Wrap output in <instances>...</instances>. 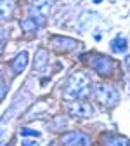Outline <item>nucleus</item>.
Here are the masks:
<instances>
[{
    "label": "nucleus",
    "mask_w": 130,
    "mask_h": 146,
    "mask_svg": "<svg viewBox=\"0 0 130 146\" xmlns=\"http://www.w3.org/2000/svg\"><path fill=\"white\" fill-rule=\"evenodd\" d=\"M88 89H90V80L85 73L77 71L68 78V84L63 90V98L66 101H75L78 98L88 96Z\"/></svg>",
    "instance_id": "obj_1"
},
{
    "label": "nucleus",
    "mask_w": 130,
    "mask_h": 146,
    "mask_svg": "<svg viewBox=\"0 0 130 146\" xmlns=\"http://www.w3.org/2000/svg\"><path fill=\"white\" fill-rule=\"evenodd\" d=\"M87 64H88L90 70H94L101 77H111L116 70V61L115 59H111L106 54H97V52L88 54Z\"/></svg>",
    "instance_id": "obj_2"
},
{
    "label": "nucleus",
    "mask_w": 130,
    "mask_h": 146,
    "mask_svg": "<svg viewBox=\"0 0 130 146\" xmlns=\"http://www.w3.org/2000/svg\"><path fill=\"white\" fill-rule=\"evenodd\" d=\"M96 99L106 106V108H113L118 104L120 101V94H118V90L113 87V85H109V84H101L96 87Z\"/></svg>",
    "instance_id": "obj_3"
},
{
    "label": "nucleus",
    "mask_w": 130,
    "mask_h": 146,
    "mask_svg": "<svg viewBox=\"0 0 130 146\" xmlns=\"http://www.w3.org/2000/svg\"><path fill=\"white\" fill-rule=\"evenodd\" d=\"M68 111H69V115L78 117V118H90L94 115V108L85 99H75L68 104Z\"/></svg>",
    "instance_id": "obj_4"
},
{
    "label": "nucleus",
    "mask_w": 130,
    "mask_h": 146,
    "mask_svg": "<svg viewBox=\"0 0 130 146\" xmlns=\"http://www.w3.org/2000/svg\"><path fill=\"white\" fill-rule=\"evenodd\" d=\"M61 144L63 146H90L92 139L88 134L80 132V131H69L61 137Z\"/></svg>",
    "instance_id": "obj_5"
},
{
    "label": "nucleus",
    "mask_w": 130,
    "mask_h": 146,
    "mask_svg": "<svg viewBox=\"0 0 130 146\" xmlns=\"http://www.w3.org/2000/svg\"><path fill=\"white\" fill-rule=\"evenodd\" d=\"M50 44L55 50H75L78 47V42L75 38H69V36H64V35L50 36Z\"/></svg>",
    "instance_id": "obj_6"
},
{
    "label": "nucleus",
    "mask_w": 130,
    "mask_h": 146,
    "mask_svg": "<svg viewBox=\"0 0 130 146\" xmlns=\"http://www.w3.org/2000/svg\"><path fill=\"white\" fill-rule=\"evenodd\" d=\"M49 64V52L45 49H38L35 52V58H33V71L38 73V71H44Z\"/></svg>",
    "instance_id": "obj_7"
},
{
    "label": "nucleus",
    "mask_w": 130,
    "mask_h": 146,
    "mask_svg": "<svg viewBox=\"0 0 130 146\" xmlns=\"http://www.w3.org/2000/svg\"><path fill=\"white\" fill-rule=\"evenodd\" d=\"M28 66V52H19L17 56L11 61V70L12 73H16V75H19V73H23Z\"/></svg>",
    "instance_id": "obj_8"
},
{
    "label": "nucleus",
    "mask_w": 130,
    "mask_h": 146,
    "mask_svg": "<svg viewBox=\"0 0 130 146\" xmlns=\"http://www.w3.org/2000/svg\"><path fill=\"white\" fill-rule=\"evenodd\" d=\"M52 5H54V0H35L31 5V11H33V14H38L44 17L50 12Z\"/></svg>",
    "instance_id": "obj_9"
},
{
    "label": "nucleus",
    "mask_w": 130,
    "mask_h": 146,
    "mask_svg": "<svg viewBox=\"0 0 130 146\" xmlns=\"http://www.w3.org/2000/svg\"><path fill=\"white\" fill-rule=\"evenodd\" d=\"M102 146H130V139L125 136H115L108 134L102 139Z\"/></svg>",
    "instance_id": "obj_10"
},
{
    "label": "nucleus",
    "mask_w": 130,
    "mask_h": 146,
    "mask_svg": "<svg viewBox=\"0 0 130 146\" xmlns=\"http://www.w3.org/2000/svg\"><path fill=\"white\" fill-rule=\"evenodd\" d=\"M109 47H111L113 52H125L128 49V42H127V38H123V36H116V38L111 40Z\"/></svg>",
    "instance_id": "obj_11"
},
{
    "label": "nucleus",
    "mask_w": 130,
    "mask_h": 146,
    "mask_svg": "<svg viewBox=\"0 0 130 146\" xmlns=\"http://www.w3.org/2000/svg\"><path fill=\"white\" fill-rule=\"evenodd\" d=\"M21 28L24 33H35L38 30V23L35 21V17H26V19L21 21Z\"/></svg>",
    "instance_id": "obj_12"
},
{
    "label": "nucleus",
    "mask_w": 130,
    "mask_h": 146,
    "mask_svg": "<svg viewBox=\"0 0 130 146\" xmlns=\"http://www.w3.org/2000/svg\"><path fill=\"white\" fill-rule=\"evenodd\" d=\"M14 11V0H2V19L7 21Z\"/></svg>",
    "instance_id": "obj_13"
},
{
    "label": "nucleus",
    "mask_w": 130,
    "mask_h": 146,
    "mask_svg": "<svg viewBox=\"0 0 130 146\" xmlns=\"http://www.w3.org/2000/svg\"><path fill=\"white\" fill-rule=\"evenodd\" d=\"M64 125H66V118L64 117H57L55 120L50 122V131H61Z\"/></svg>",
    "instance_id": "obj_14"
},
{
    "label": "nucleus",
    "mask_w": 130,
    "mask_h": 146,
    "mask_svg": "<svg viewBox=\"0 0 130 146\" xmlns=\"http://www.w3.org/2000/svg\"><path fill=\"white\" fill-rule=\"evenodd\" d=\"M21 134H23V136H35V137H38V136H40V132H38V131L26 129V127H24V129H21Z\"/></svg>",
    "instance_id": "obj_15"
},
{
    "label": "nucleus",
    "mask_w": 130,
    "mask_h": 146,
    "mask_svg": "<svg viewBox=\"0 0 130 146\" xmlns=\"http://www.w3.org/2000/svg\"><path fill=\"white\" fill-rule=\"evenodd\" d=\"M23 146H40V143L35 139H23Z\"/></svg>",
    "instance_id": "obj_16"
},
{
    "label": "nucleus",
    "mask_w": 130,
    "mask_h": 146,
    "mask_svg": "<svg viewBox=\"0 0 130 146\" xmlns=\"http://www.w3.org/2000/svg\"><path fill=\"white\" fill-rule=\"evenodd\" d=\"M94 2H96V4H101V2H102V0H94Z\"/></svg>",
    "instance_id": "obj_17"
}]
</instances>
